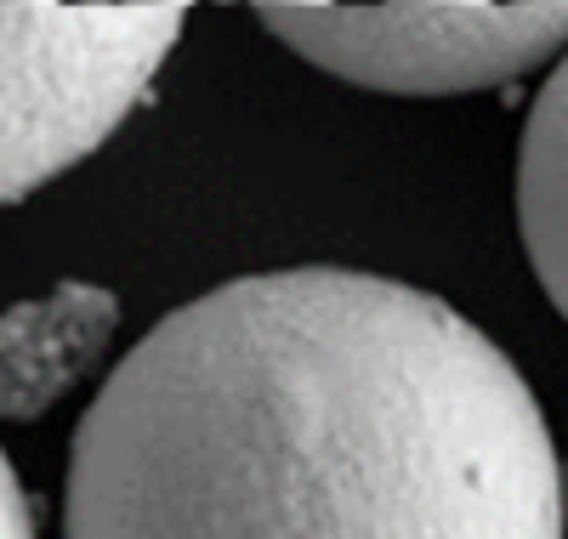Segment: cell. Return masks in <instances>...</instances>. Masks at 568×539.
<instances>
[{"label":"cell","mask_w":568,"mask_h":539,"mask_svg":"<svg viewBox=\"0 0 568 539\" xmlns=\"http://www.w3.org/2000/svg\"><path fill=\"white\" fill-rule=\"evenodd\" d=\"M529 380L449 302L291 267L176 307L69 455L63 539H562Z\"/></svg>","instance_id":"1"},{"label":"cell","mask_w":568,"mask_h":539,"mask_svg":"<svg viewBox=\"0 0 568 539\" xmlns=\"http://www.w3.org/2000/svg\"><path fill=\"white\" fill-rule=\"evenodd\" d=\"M176 40L182 12L136 0L0 7V205L98 154Z\"/></svg>","instance_id":"2"},{"label":"cell","mask_w":568,"mask_h":539,"mask_svg":"<svg viewBox=\"0 0 568 539\" xmlns=\"http://www.w3.org/2000/svg\"><path fill=\"white\" fill-rule=\"evenodd\" d=\"M262 23L324 74L393 96L506 85L568 45V7L551 0H329L302 12H262Z\"/></svg>","instance_id":"3"},{"label":"cell","mask_w":568,"mask_h":539,"mask_svg":"<svg viewBox=\"0 0 568 539\" xmlns=\"http://www.w3.org/2000/svg\"><path fill=\"white\" fill-rule=\"evenodd\" d=\"M120 324V302L98 284H58L40 302L0 313V415L34 420L91 369Z\"/></svg>","instance_id":"4"},{"label":"cell","mask_w":568,"mask_h":539,"mask_svg":"<svg viewBox=\"0 0 568 539\" xmlns=\"http://www.w3.org/2000/svg\"><path fill=\"white\" fill-rule=\"evenodd\" d=\"M517 227L540 289L568 318V58L540 85L517 149Z\"/></svg>","instance_id":"5"},{"label":"cell","mask_w":568,"mask_h":539,"mask_svg":"<svg viewBox=\"0 0 568 539\" xmlns=\"http://www.w3.org/2000/svg\"><path fill=\"white\" fill-rule=\"evenodd\" d=\"M0 539H34V517H29V500H23V482H18L7 455H0Z\"/></svg>","instance_id":"6"},{"label":"cell","mask_w":568,"mask_h":539,"mask_svg":"<svg viewBox=\"0 0 568 539\" xmlns=\"http://www.w3.org/2000/svg\"><path fill=\"white\" fill-rule=\"evenodd\" d=\"M256 12H302V7H329V0H251Z\"/></svg>","instance_id":"7"},{"label":"cell","mask_w":568,"mask_h":539,"mask_svg":"<svg viewBox=\"0 0 568 539\" xmlns=\"http://www.w3.org/2000/svg\"><path fill=\"white\" fill-rule=\"evenodd\" d=\"M136 7H154V12H187L194 0H136Z\"/></svg>","instance_id":"8"},{"label":"cell","mask_w":568,"mask_h":539,"mask_svg":"<svg viewBox=\"0 0 568 539\" xmlns=\"http://www.w3.org/2000/svg\"><path fill=\"white\" fill-rule=\"evenodd\" d=\"M0 7H58V0H0Z\"/></svg>","instance_id":"9"},{"label":"cell","mask_w":568,"mask_h":539,"mask_svg":"<svg viewBox=\"0 0 568 539\" xmlns=\"http://www.w3.org/2000/svg\"><path fill=\"white\" fill-rule=\"evenodd\" d=\"M562 517H568V466H562Z\"/></svg>","instance_id":"10"},{"label":"cell","mask_w":568,"mask_h":539,"mask_svg":"<svg viewBox=\"0 0 568 539\" xmlns=\"http://www.w3.org/2000/svg\"><path fill=\"white\" fill-rule=\"evenodd\" d=\"M80 7H120V0H80Z\"/></svg>","instance_id":"11"},{"label":"cell","mask_w":568,"mask_h":539,"mask_svg":"<svg viewBox=\"0 0 568 539\" xmlns=\"http://www.w3.org/2000/svg\"><path fill=\"white\" fill-rule=\"evenodd\" d=\"M551 7H568V0H551Z\"/></svg>","instance_id":"12"}]
</instances>
